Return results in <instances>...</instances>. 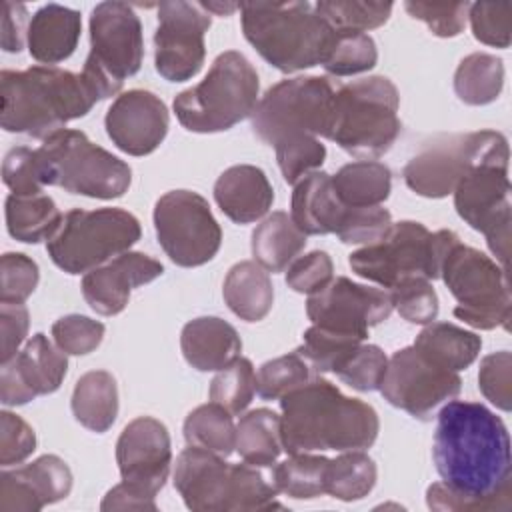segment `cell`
<instances>
[{"mask_svg":"<svg viewBox=\"0 0 512 512\" xmlns=\"http://www.w3.org/2000/svg\"><path fill=\"white\" fill-rule=\"evenodd\" d=\"M432 458L442 482L426 490L430 510H510V436L490 408L470 400H452L442 406L436 418Z\"/></svg>","mask_w":512,"mask_h":512,"instance_id":"6da1fadb","label":"cell"},{"mask_svg":"<svg viewBox=\"0 0 512 512\" xmlns=\"http://www.w3.org/2000/svg\"><path fill=\"white\" fill-rule=\"evenodd\" d=\"M280 410V438L288 454L366 450L380 430L370 404L344 396L336 384L320 376L284 394Z\"/></svg>","mask_w":512,"mask_h":512,"instance_id":"7a4b0ae2","label":"cell"},{"mask_svg":"<svg viewBox=\"0 0 512 512\" xmlns=\"http://www.w3.org/2000/svg\"><path fill=\"white\" fill-rule=\"evenodd\" d=\"M0 124L6 132L46 140L100 102L82 74L56 66L2 70Z\"/></svg>","mask_w":512,"mask_h":512,"instance_id":"3957f363","label":"cell"},{"mask_svg":"<svg viewBox=\"0 0 512 512\" xmlns=\"http://www.w3.org/2000/svg\"><path fill=\"white\" fill-rule=\"evenodd\" d=\"M244 38L280 72H298L324 62L334 28L310 2L240 4Z\"/></svg>","mask_w":512,"mask_h":512,"instance_id":"277c9868","label":"cell"},{"mask_svg":"<svg viewBox=\"0 0 512 512\" xmlns=\"http://www.w3.org/2000/svg\"><path fill=\"white\" fill-rule=\"evenodd\" d=\"M174 486L192 512H236L282 508L276 488L256 466L230 464L222 456L190 446L176 458Z\"/></svg>","mask_w":512,"mask_h":512,"instance_id":"5b68a950","label":"cell"},{"mask_svg":"<svg viewBox=\"0 0 512 512\" xmlns=\"http://www.w3.org/2000/svg\"><path fill=\"white\" fill-rule=\"evenodd\" d=\"M398 106V88L386 76L348 82L334 92L326 138L356 158H378L400 136Z\"/></svg>","mask_w":512,"mask_h":512,"instance_id":"8992f818","label":"cell"},{"mask_svg":"<svg viewBox=\"0 0 512 512\" xmlns=\"http://www.w3.org/2000/svg\"><path fill=\"white\" fill-rule=\"evenodd\" d=\"M258 90V72L250 60L236 50H228L218 54L204 80L180 92L172 106L186 130L214 134L252 116Z\"/></svg>","mask_w":512,"mask_h":512,"instance_id":"52a82bcc","label":"cell"},{"mask_svg":"<svg viewBox=\"0 0 512 512\" xmlns=\"http://www.w3.org/2000/svg\"><path fill=\"white\" fill-rule=\"evenodd\" d=\"M458 242L452 230L430 232L420 222L402 220L378 242L352 252L348 264L360 278L392 290L406 280L440 278L444 258Z\"/></svg>","mask_w":512,"mask_h":512,"instance_id":"ba28073f","label":"cell"},{"mask_svg":"<svg viewBox=\"0 0 512 512\" xmlns=\"http://www.w3.org/2000/svg\"><path fill=\"white\" fill-rule=\"evenodd\" d=\"M34 152L42 186H58L100 200L120 198L130 188V166L96 146L82 130L64 128Z\"/></svg>","mask_w":512,"mask_h":512,"instance_id":"9c48e42d","label":"cell"},{"mask_svg":"<svg viewBox=\"0 0 512 512\" xmlns=\"http://www.w3.org/2000/svg\"><path fill=\"white\" fill-rule=\"evenodd\" d=\"M140 234L138 218L122 208H74L62 216L46 250L66 274H86L128 252Z\"/></svg>","mask_w":512,"mask_h":512,"instance_id":"30bf717a","label":"cell"},{"mask_svg":"<svg viewBox=\"0 0 512 512\" xmlns=\"http://www.w3.org/2000/svg\"><path fill=\"white\" fill-rule=\"evenodd\" d=\"M508 140L496 130L438 136L414 154L402 170L406 186L424 198L454 192L466 172L482 164H508Z\"/></svg>","mask_w":512,"mask_h":512,"instance_id":"8fae6325","label":"cell"},{"mask_svg":"<svg viewBox=\"0 0 512 512\" xmlns=\"http://www.w3.org/2000/svg\"><path fill=\"white\" fill-rule=\"evenodd\" d=\"M440 278L458 306L454 316L478 330L508 328L512 298L506 270L484 252L458 242L444 258Z\"/></svg>","mask_w":512,"mask_h":512,"instance_id":"7c38bea8","label":"cell"},{"mask_svg":"<svg viewBox=\"0 0 512 512\" xmlns=\"http://www.w3.org/2000/svg\"><path fill=\"white\" fill-rule=\"evenodd\" d=\"M144 58L142 24L126 2H100L90 14V54L82 76L100 100L120 92Z\"/></svg>","mask_w":512,"mask_h":512,"instance_id":"4fadbf2b","label":"cell"},{"mask_svg":"<svg viewBox=\"0 0 512 512\" xmlns=\"http://www.w3.org/2000/svg\"><path fill=\"white\" fill-rule=\"evenodd\" d=\"M336 88L324 76H296L266 90L252 112L254 134L276 146L292 136H324L328 132Z\"/></svg>","mask_w":512,"mask_h":512,"instance_id":"5bb4252c","label":"cell"},{"mask_svg":"<svg viewBox=\"0 0 512 512\" xmlns=\"http://www.w3.org/2000/svg\"><path fill=\"white\" fill-rule=\"evenodd\" d=\"M156 238L166 256L184 268L210 262L222 244V230L204 196L170 190L154 206Z\"/></svg>","mask_w":512,"mask_h":512,"instance_id":"9a60e30c","label":"cell"},{"mask_svg":"<svg viewBox=\"0 0 512 512\" xmlns=\"http://www.w3.org/2000/svg\"><path fill=\"white\" fill-rule=\"evenodd\" d=\"M458 216L486 236L490 252L508 270L510 256V180L508 164H482L462 176L454 188Z\"/></svg>","mask_w":512,"mask_h":512,"instance_id":"2e32d148","label":"cell"},{"mask_svg":"<svg viewBox=\"0 0 512 512\" xmlns=\"http://www.w3.org/2000/svg\"><path fill=\"white\" fill-rule=\"evenodd\" d=\"M460 388L458 372L428 362L414 346L400 348L388 358L380 384L384 400L418 420H430L432 412L458 396Z\"/></svg>","mask_w":512,"mask_h":512,"instance_id":"e0dca14e","label":"cell"},{"mask_svg":"<svg viewBox=\"0 0 512 512\" xmlns=\"http://www.w3.org/2000/svg\"><path fill=\"white\" fill-rule=\"evenodd\" d=\"M210 14L198 2H160L158 28L154 32V66L168 82L194 78L206 56L204 34Z\"/></svg>","mask_w":512,"mask_h":512,"instance_id":"ac0fdd59","label":"cell"},{"mask_svg":"<svg viewBox=\"0 0 512 512\" xmlns=\"http://www.w3.org/2000/svg\"><path fill=\"white\" fill-rule=\"evenodd\" d=\"M116 462L122 484L154 502L156 494L166 484L172 464L168 428L152 416L134 418L118 436Z\"/></svg>","mask_w":512,"mask_h":512,"instance_id":"d6986e66","label":"cell"},{"mask_svg":"<svg viewBox=\"0 0 512 512\" xmlns=\"http://www.w3.org/2000/svg\"><path fill=\"white\" fill-rule=\"evenodd\" d=\"M390 292L356 284L346 276L332 278L320 292L310 294L306 314L312 324L358 332L368 336V328L384 322L392 312Z\"/></svg>","mask_w":512,"mask_h":512,"instance_id":"ffe728a7","label":"cell"},{"mask_svg":"<svg viewBox=\"0 0 512 512\" xmlns=\"http://www.w3.org/2000/svg\"><path fill=\"white\" fill-rule=\"evenodd\" d=\"M66 370V352L38 332L12 360L2 362L0 400L4 406H22L36 396L52 394L60 388Z\"/></svg>","mask_w":512,"mask_h":512,"instance_id":"44dd1931","label":"cell"},{"mask_svg":"<svg viewBox=\"0 0 512 512\" xmlns=\"http://www.w3.org/2000/svg\"><path fill=\"white\" fill-rule=\"evenodd\" d=\"M168 108L150 90H128L110 104L104 126L112 144L130 154H152L168 134Z\"/></svg>","mask_w":512,"mask_h":512,"instance_id":"7402d4cb","label":"cell"},{"mask_svg":"<svg viewBox=\"0 0 512 512\" xmlns=\"http://www.w3.org/2000/svg\"><path fill=\"white\" fill-rule=\"evenodd\" d=\"M162 272L164 266L152 256L142 252H124L84 274L82 296L94 312L102 316H116L126 308L134 288L160 278Z\"/></svg>","mask_w":512,"mask_h":512,"instance_id":"603a6c76","label":"cell"},{"mask_svg":"<svg viewBox=\"0 0 512 512\" xmlns=\"http://www.w3.org/2000/svg\"><path fill=\"white\" fill-rule=\"evenodd\" d=\"M70 490L72 472L68 464L54 454H44L22 468L2 470L0 510L38 512L46 504L64 500Z\"/></svg>","mask_w":512,"mask_h":512,"instance_id":"cb8c5ba5","label":"cell"},{"mask_svg":"<svg viewBox=\"0 0 512 512\" xmlns=\"http://www.w3.org/2000/svg\"><path fill=\"white\" fill-rule=\"evenodd\" d=\"M214 200L232 222L250 224L268 214L274 202V188L258 166L236 164L218 176Z\"/></svg>","mask_w":512,"mask_h":512,"instance_id":"d4e9b609","label":"cell"},{"mask_svg":"<svg viewBox=\"0 0 512 512\" xmlns=\"http://www.w3.org/2000/svg\"><path fill=\"white\" fill-rule=\"evenodd\" d=\"M180 348L186 362L200 372H214L240 356L242 340L232 324L218 316H200L184 324Z\"/></svg>","mask_w":512,"mask_h":512,"instance_id":"484cf974","label":"cell"},{"mask_svg":"<svg viewBox=\"0 0 512 512\" xmlns=\"http://www.w3.org/2000/svg\"><path fill=\"white\" fill-rule=\"evenodd\" d=\"M346 206L334 192L332 176L326 172H310L294 184L290 200V218L308 234H334Z\"/></svg>","mask_w":512,"mask_h":512,"instance_id":"4316f807","label":"cell"},{"mask_svg":"<svg viewBox=\"0 0 512 512\" xmlns=\"http://www.w3.org/2000/svg\"><path fill=\"white\" fill-rule=\"evenodd\" d=\"M82 32L78 10L46 4L28 22V52L42 64H58L72 56Z\"/></svg>","mask_w":512,"mask_h":512,"instance_id":"83f0119b","label":"cell"},{"mask_svg":"<svg viewBox=\"0 0 512 512\" xmlns=\"http://www.w3.org/2000/svg\"><path fill=\"white\" fill-rule=\"evenodd\" d=\"M228 308L246 322H258L268 316L274 304V288L268 272L254 260L234 264L222 286Z\"/></svg>","mask_w":512,"mask_h":512,"instance_id":"f1b7e54d","label":"cell"},{"mask_svg":"<svg viewBox=\"0 0 512 512\" xmlns=\"http://www.w3.org/2000/svg\"><path fill=\"white\" fill-rule=\"evenodd\" d=\"M306 246V234L294 224L290 214L272 212L252 232L250 248L254 262L266 272L286 270Z\"/></svg>","mask_w":512,"mask_h":512,"instance_id":"f546056e","label":"cell"},{"mask_svg":"<svg viewBox=\"0 0 512 512\" xmlns=\"http://www.w3.org/2000/svg\"><path fill=\"white\" fill-rule=\"evenodd\" d=\"M428 362L458 372L468 368L482 350V338L448 322H430L412 344Z\"/></svg>","mask_w":512,"mask_h":512,"instance_id":"4dcf8cb0","label":"cell"},{"mask_svg":"<svg viewBox=\"0 0 512 512\" xmlns=\"http://www.w3.org/2000/svg\"><path fill=\"white\" fill-rule=\"evenodd\" d=\"M72 414L88 430L102 434L118 416V386L110 372L90 370L82 374L72 392Z\"/></svg>","mask_w":512,"mask_h":512,"instance_id":"1f68e13d","label":"cell"},{"mask_svg":"<svg viewBox=\"0 0 512 512\" xmlns=\"http://www.w3.org/2000/svg\"><path fill=\"white\" fill-rule=\"evenodd\" d=\"M332 186L344 206H380L392 190L390 168L376 160L344 164L334 176Z\"/></svg>","mask_w":512,"mask_h":512,"instance_id":"d6a6232c","label":"cell"},{"mask_svg":"<svg viewBox=\"0 0 512 512\" xmlns=\"http://www.w3.org/2000/svg\"><path fill=\"white\" fill-rule=\"evenodd\" d=\"M62 222V214L48 194H10L6 198V228L24 244L50 240Z\"/></svg>","mask_w":512,"mask_h":512,"instance_id":"836d02e7","label":"cell"},{"mask_svg":"<svg viewBox=\"0 0 512 512\" xmlns=\"http://www.w3.org/2000/svg\"><path fill=\"white\" fill-rule=\"evenodd\" d=\"M280 416L268 408L244 414L236 426V452L252 466H270L282 452Z\"/></svg>","mask_w":512,"mask_h":512,"instance_id":"e575fe53","label":"cell"},{"mask_svg":"<svg viewBox=\"0 0 512 512\" xmlns=\"http://www.w3.org/2000/svg\"><path fill=\"white\" fill-rule=\"evenodd\" d=\"M504 86V66L502 60L486 54L474 52L460 60L454 72V92L470 106H484L494 102Z\"/></svg>","mask_w":512,"mask_h":512,"instance_id":"d590c367","label":"cell"},{"mask_svg":"<svg viewBox=\"0 0 512 512\" xmlns=\"http://www.w3.org/2000/svg\"><path fill=\"white\" fill-rule=\"evenodd\" d=\"M182 430L190 446L210 450L222 458L236 450V426L232 414L216 402L194 408L186 416Z\"/></svg>","mask_w":512,"mask_h":512,"instance_id":"8d00e7d4","label":"cell"},{"mask_svg":"<svg viewBox=\"0 0 512 512\" xmlns=\"http://www.w3.org/2000/svg\"><path fill=\"white\" fill-rule=\"evenodd\" d=\"M330 458L310 452L290 454L272 470V484L276 492H282L296 500H310L326 494Z\"/></svg>","mask_w":512,"mask_h":512,"instance_id":"74e56055","label":"cell"},{"mask_svg":"<svg viewBox=\"0 0 512 512\" xmlns=\"http://www.w3.org/2000/svg\"><path fill=\"white\" fill-rule=\"evenodd\" d=\"M376 476V464L364 450H346L328 464L326 494L342 502L360 500L372 492Z\"/></svg>","mask_w":512,"mask_h":512,"instance_id":"f35d334b","label":"cell"},{"mask_svg":"<svg viewBox=\"0 0 512 512\" xmlns=\"http://www.w3.org/2000/svg\"><path fill=\"white\" fill-rule=\"evenodd\" d=\"M366 340L364 334L334 330L326 326L312 324L304 332L302 346L296 350L310 362V366L320 372H336L352 352Z\"/></svg>","mask_w":512,"mask_h":512,"instance_id":"ab89813d","label":"cell"},{"mask_svg":"<svg viewBox=\"0 0 512 512\" xmlns=\"http://www.w3.org/2000/svg\"><path fill=\"white\" fill-rule=\"evenodd\" d=\"M318 372L298 352H290L264 362L256 374V390L264 400H280L290 390L310 382Z\"/></svg>","mask_w":512,"mask_h":512,"instance_id":"60d3db41","label":"cell"},{"mask_svg":"<svg viewBox=\"0 0 512 512\" xmlns=\"http://www.w3.org/2000/svg\"><path fill=\"white\" fill-rule=\"evenodd\" d=\"M378 50L366 32L334 30V40L322 62L324 70L332 76H354L374 68Z\"/></svg>","mask_w":512,"mask_h":512,"instance_id":"b9f144b4","label":"cell"},{"mask_svg":"<svg viewBox=\"0 0 512 512\" xmlns=\"http://www.w3.org/2000/svg\"><path fill=\"white\" fill-rule=\"evenodd\" d=\"M316 12L342 32H368L388 22L392 2H358V0H322L314 4Z\"/></svg>","mask_w":512,"mask_h":512,"instance_id":"7bdbcfd3","label":"cell"},{"mask_svg":"<svg viewBox=\"0 0 512 512\" xmlns=\"http://www.w3.org/2000/svg\"><path fill=\"white\" fill-rule=\"evenodd\" d=\"M256 394V372L248 358H234L218 370L210 382V402L220 404L232 416L242 414Z\"/></svg>","mask_w":512,"mask_h":512,"instance_id":"ee69618b","label":"cell"},{"mask_svg":"<svg viewBox=\"0 0 512 512\" xmlns=\"http://www.w3.org/2000/svg\"><path fill=\"white\" fill-rule=\"evenodd\" d=\"M278 168L288 184H296L306 174L316 172L324 158L326 146L316 136H292L274 146Z\"/></svg>","mask_w":512,"mask_h":512,"instance_id":"f6af8a7d","label":"cell"},{"mask_svg":"<svg viewBox=\"0 0 512 512\" xmlns=\"http://www.w3.org/2000/svg\"><path fill=\"white\" fill-rule=\"evenodd\" d=\"M388 366L384 350L376 344H360L352 356L334 372L344 384L358 392L380 390Z\"/></svg>","mask_w":512,"mask_h":512,"instance_id":"bcb514c9","label":"cell"},{"mask_svg":"<svg viewBox=\"0 0 512 512\" xmlns=\"http://www.w3.org/2000/svg\"><path fill=\"white\" fill-rule=\"evenodd\" d=\"M392 308L410 324H430L438 316V296L430 280L414 278L388 290Z\"/></svg>","mask_w":512,"mask_h":512,"instance_id":"7dc6e473","label":"cell"},{"mask_svg":"<svg viewBox=\"0 0 512 512\" xmlns=\"http://www.w3.org/2000/svg\"><path fill=\"white\" fill-rule=\"evenodd\" d=\"M472 34L478 42L494 48H508L512 40V4L474 2L468 8Z\"/></svg>","mask_w":512,"mask_h":512,"instance_id":"c3c4849f","label":"cell"},{"mask_svg":"<svg viewBox=\"0 0 512 512\" xmlns=\"http://www.w3.org/2000/svg\"><path fill=\"white\" fill-rule=\"evenodd\" d=\"M392 226V216L382 206H364L352 208L346 206V212L336 228V236L344 244H374Z\"/></svg>","mask_w":512,"mask_h":512,"instance_id":"681fc988","label":"cell"},{"mask_svg":"<svg viewBox=\"0 0 512 512\" xmlns=\"http://www.w3.org/2000/svg\"><path fill=\"white\" fill-rule=\"evenodd\" d=\"M104 324L82 314H66L52 324L54 344L70 354L84 356L94 352L104 338Z\"/></svg>","mask_w":512,"mask_h":512,"instance_id":"f907efd6","label":"cell"},{"mask_svg":"<svg viewBox=\"0 0 512 512\" xmlns=\"http://www.w3.org/2000/svg\"><path fill=\"white\" fill-rule=\"evenodd\" d=\"M0 278V302L24 304L38 286V264L22 252H6L0 258Z\"/></svg>","mask_w":512,"mask_h":512,"instance_id":"816d5d0a","label":"cell"},{"mask_svg":"<svg viewBox=\"0 0 512 512\" xmlns=\"http://www.w3.org/2000/svg\"><path fill=\"white\" fill-rule=\"evenodd\" d=\"M406 12L414 18L424 22L430 32L438 38H454L458 36L468 18L470 2H404Z\"/></svg>","mask_w":512,"mask_h":512,"instance_id":"f5cc1de1","label":"cell"},{"mask_svg":"<svg viewBox=\"0 0 512 512\" xmlns=\"http://www.w3.org/2000/svg\"><path fill=\"white\" fill-rule=\"evenodd\" d=\"M478 388L496 408L504 412L512 408V354L508 350L482 358L478 370Z\"/></svg>","mask_w":512,"mask_h":512,"instance_id":"db71d44e","label":"cell"},{"mask_svg":"<svg viewBox=\"0 0 512 512\" xmlns=\"http://www.w3.org/2000/svg\"><path fill=\"white\" fill-rule=\"evenodd\" d=\"M334 278V264L328 252L312 250L296 258L286 272V284L298 294H316Z\"/></svg>","mask_w":512,"mask_h":512,"instance_id":"11a10c76","label":"cell"},{"mask_svg":"<svg viewBox=\"0 0 512 512\" xmlns=\"http://www.w3.org/2000/svg\"><path fill=\"white\" fill-rule=\"evenodd\" d=\"M36 450L32 426L18 414L0 412V464L4 468L24 462Z\"/></svg>","mask_w":512,"mask_h":512,"instance_id":"9f6ffc18","label":"cell"},{"mask_svg":"<svg viewBox=\"0 0 512 512\" xmlns=\"http://www.w3.org/2000/svg\"><path fill=\"white\" fill-rule=\"evenodd\" d=\"M2 180L12 190V194H40L44 186L38 176L36 152L28 146H16L8 150L2 162Z\"/></svg>","mask_w":512,"mask_h":512,"instance_id":"6f0895ef","label":"cell"},{"mask_svg":"<svg viewBox=\"0 0 512 512\" xmlns=\"http://www.w3.org/2000/svg\"><path fill=\"white\" fill-rule=\"evenodd\" d=\"M2 326V362L12 360L26 340L30 318L24 304H0Z\"/></svg>","mask_w":512,"mask_h":512,"instance_id":"680465c9","label":"cell"},{"mask_svg":"<svg viewBox=\"0 0 512 512\" xmlns=\"http://www.w3.org/2000/svg\"><path fill=\"white\" fill-rule=\"evenodd\" d=\"M26 6L16 2H4L2 6V48L4 52H20L24 46V36H28L26 28Z\"/></svg>","mask_w":512,"mask_h":512,"instance_id":"91938a15","label":"cell"},{"mask_svg":"<svg viewBox=\"0 0 512 512\" xmlns=\"http://www.w3.org/2000/svg\"><path fill=\"white\" fill-rule=\"evenodd\" d=\"M100 510H156V502H150L136 492L128 490L122 482L106 492Z\"/></svg>","mask_w":512,"mask_h":512,"instance_id":"94428289","label":"cell"},{"mask_svg":"<svg viewBox=\"0 0 512 512\" xmlns=\"http://www.w3.org/2000/svg\"><path fill=\"white\" fill-rule=\"evenodd\" d=\"M208 14H218V16H230L232 12L240 10V4H230V2H198Z\"/></svg>","mask_w":512,"mask_h":512,"instance_id":"6125c7cd","label":"cell"}]
</instances>
